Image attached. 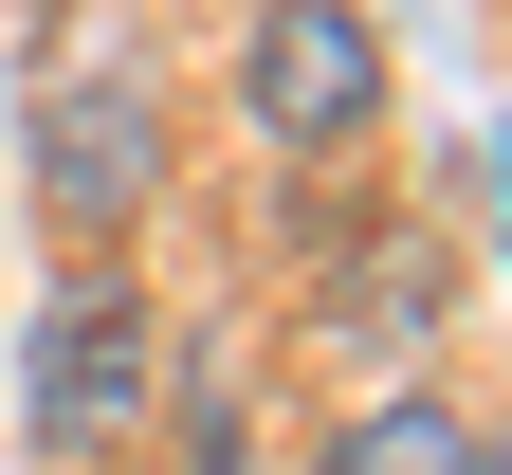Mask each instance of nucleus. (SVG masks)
I'll list each match as a JSON object with an SVG mask.
<instances>
[{
	"label": "nucleus",
	"instance_id": "obj_1",
	"mask_svg": "<svg viewBox=\"0 0 512 475\" xmlns=\"http://www.w3.org/2000/svg\"><path fill=\"white\" fill-rule=\"evenodd\" d=\"M165 402V311L110 275V256H74V275L37 293V348H19V421L37 457H128Z\"/></svg>",
	"mask_w": 512,
	"mask_h": 475
},
{
	"label": "nucleus",
	"instance_id": "obj_2",
	"mask_svg": "<svg viewBox=\"0 0 512 475\" xmlns=\"http://www.w3.org/2000/svg\"><path fill=\"white\" fill-rule=\"evenodd\" d=\"M238 110H256L275 165H348L366 128H384V19H366V0H256Z\"/></svg>",
	"mask_w": 512,
	"mask_h": 475
},
{
	"label": "nucleus",
	"instance_id": "obj_3",
	"mask_svg": "<svg viewBox=\"0 0 512 475\" xmlns=\"http://www.w3.org/2000/svg\"><path fill=\"white\" fill-rule=\"evenodd\" d=\"M165 201V92L128 74V55H92V74H37V220L110 256L128 220Z\"/></svg>",
	"mask_w": 512,
	"mask_h": 475
},
{
	"label": "nucleus",
	"instance_id": "obj_4",
	"mask_svg": "<svg viewBox=\"0 0 512 475\" xmlns=\"http://www.w3.org/2000/svg\"><path fill=\"white\" fill-rule=\"evenodd\" d=\"M330 475H512V439L476 421V402H439V384H366L348 439H330Z\"/></svg>",
	"mask_w": 512,
	"mask_h": 475
},
{
	"label": "nucleus",
	"instance_id": "obj_5",
	"mask_svg": "<svg viewBox=\"0 0 512 475\" xmlns=\"http://www.w3.org/2000/svg\"><path fill=\"white\" fill-rule=\"evenodd\" d=\"M439 311H458V293H439V256H403V238H384L366 275H330V348H348L366 384H421V348H439Z\"/></svg>",
	"mask_w": 512,
	"mask_h": 475
},
{
	"label": "nucleus",
	"instance_id": "obj_6",
	"mask_svg": "<svg viewBox=\"0 0 512 475\" xmlns=\"http://www.w3.org/2000/svg\"><path fill=\"white\" fill-rule=\"evenodd\" d=\"M147 439H165L183 475H256V402H238V366H220V348H165V402H147Z\"/></svg>",
	"mask_w": 512,
	"mask_h": 475
},
{
	"label": "nucleus",
	"instance_id": "obj_7",
	"mask_svg": "<svg viewBox=\"0 0 512 475\" xmlns=\"http://www.w3.org/2000/svg\"><path fill=\"white\" fill-rule=\"evenodd\" d=\"M494 238H512V128H494Z\"/></svg>",
	"mask_w": 512,
	"mask_h": 475
}]
</instances>
